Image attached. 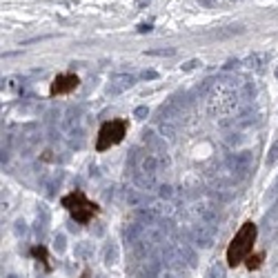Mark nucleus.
I'll return each instance as SVG.
<instances>
[{"instance_id": "7", "label": "nucleus", "mask_w": 278, "mask_h": 278, "mask_svg": "<svg viewBox=\"0 0 278 278\" xmlns=\"http://www.w3.org/2000/svg\"><path fill=\"white\" fill-rule=\"evenodd\" d=\"M134 83H136V76H131V74H116V76H111L107 91H109L111 96L122 94V91L129 89V87H131Z\"/></svg>"}, {"instance_id": "8", "label": "nucleus", "mask_w": 278, "mask_h": 278, "mask_svg": "<svg viewBox=\"0 0 278 278\" xmlns=\"http://www.w3.org/2000/svg\"><path fill=\"white\" fill-rule=\"evenodd\" d=\"M214 225H200V227H196V231H194V243L198 247H211L214 245Z\"/></svg>"}, {"instance_id": "12", "label": "nucleus", "mask_w": 278, "mask_h": 278, "mask_svg": "<svg viewBox=\"0 0 278 278\" xmlns=\"http://www.w3.org/2000/svg\"><path fill=\"white\" fill-rule=\"evenodd\" d=\"M149 56H174L176 53V49L169 47V49H149Z\"/></svg>"}, {"instance_id": "5", "label": "nucleus", "mask_w": 278, "mask_h": 278, "mask_svg": "<svg viewBox=\"0 0 278 278\" xmlns=\"http://www.w3.org/2000/svg\"><path fill=\"white\" fill-rule=\"evenodd\" d=\"M78 76L76 74H60L56 76V80L52 83V96H58V94H69L78 87Z\"/></svg>"}, {"instance_id": "22", "label": "nucleus", "mask_w": 278, "mask_h": 278, "mask_svg": "<svg viewBox=\"0 0 278 278\" xmlns=\"http://www.w3.org/2000/svg\"><path fill=\"white\" fill-rule=\"evenodd\" d=\"M207 278H223V269L214 267V269H211V272H209V276H207Z\"/></svg>"}, {"instance_id": "3", "label": "nucleus", "mask_w": 278, "mask_h": 278, "mask_svg": "<svg viewBox=\"0 0 278 278\" xmlns=\"http://www.w3.org/2000/svg\"><path fill=\"white\" fill-rule=\"evenodd\" d=\"M236 100H238V96H236V91H234L231 85L218 83L214 87V91H211V96H209L207 111H209L211 116L229 114V111H234V107H236Z\"/></svg>"}, {"instance_id": "4", "label": "nucleus", "mask_w": 278, "mask_h": 278, "mask_svg": "<svg viewBox=\"0 0 278 278\" xmlns=\"http://www.w3.org/2000/svg\"><path fill=\"white\" fill-rule=\"evenodd\" d=\"M127 134V122L125 121H109L105 122V125L100 127L98 131V140H96V149L98 152H105V149H109L111 145H118V142L125 138Z\"/></svg>"}, {"instance_id": "15", "label": "nucleus", "mask_w": 278, "mask_h": 278, "mask_svg": "<svg viewBox=\"0 0 278 278\" xmlns=\"http://www.w3.org/2000/svg\"><path fill=\"white\" fill-rule=\"evenodd\" d=\"M200 65H203V63H200L198 58H191V60H187V63H185V65H183V71H191V69L200 67Z\"/></svg>"}, {"instance_id": "14", "label": "nucleus", "mask_w": 278, "mask_h": 278, "mask_svg": "<svg viewBox=\"0 0 278 278\" xmlns=\"http://www.w3.org/2000/svg\"><path fill=\"white\" fill-rule=\"evenodd\" d=\"M278 160V142H274V147L269 149V156H267V165H274Z\"/></svg>"}, {"instance_id": "11", "label": "nucleus", "mask_w": 278, "mask_h": 278, "mask_svg": "<svg viewBox=\"0 0 278 278\" xmlns=\"http://www.w3.org/2000/svg\"><path fill=\"white\" fill-rule=\"evenodd\" d=\"M262 258H265V254L249 256V258H247V267H249V269H258V267H261V262H262Z\"/></svg>"}, {"instance_id": "19", "label": "nucleus", "mask_w": 278, "mask_h": 278, "mask_svg": "<svg viewBox=\"0 0 278 278\" xmlns=\"http://www.w3.org/2000/svg\"><path fill=\"white\" fill-rule=\"evenodd\" d=\"M147 114H149L147 107H138V109L134 111V116H136V118H147Z\"/></svg>"}, {"instance_id": "20", "label": "nucleus", "mask_w": 278, "mask_h": 278, "mask_svg": "<svg viewBox=\"0 0 278 278\" xmlns=\"http://www.w3.org/2000/svg\"><path fill=\"white\" fill-rule=\"evenodd\" d=\"M114 258H116V247H109V249H107V265H111V262H116Z\"/></svg>"}, {"instance_id": "25", "label": "nucleus", "mask_w": 278, "mask_h": 278, "mask_svg": "<svg viewBox=\"0 0 278 278\" xmlns=\"http://www.w3.org/2000/svg\"><path fill=\"white\" fill-rule=\"evenodd\" d=\"M276 78H278V69H276Z\"/></svg>"}, {"instance_id": "23", "label": "nucleus", "mask_w": 278, "mask_h": 278, "mask_svg": "<svg viewBox=\"0 0 278 278\" xmlns=\"http://www.w3.org/2000/svg\"><path fill=\"white\" fill-rule=\"evenodd\" d=\"M16 231H18V234H20V231H22V234H25V231H27V227H25V223H18V227H16Z\"/></svg>"}, {"instance_id": "16", "label": "nucleus", "mask_w": 278, "mask_h": 278, "mask_svg": "<svg viewBox=\"0 0 278 278\" xmlns=\"http://www.w3.org/2000/svg\"><path fill=\"white\" fill-rule=\"evenodd\" d=\"M138 218H140L142 223H152L154 221V214H152V211H138Z\"/></svg>"}, {"instance_id": "1", "label": "nucleus", "mask_w": 278, "mask_h": 278, "mask_svg": "<svg viewBox=\"0 0 278 278\" xmlns=\"http://www.w3.org/2000/svg\"><path fill=\"white\" fill-rule=\"evenodd\" d=\"M256 236H258V227L254 225L252 221L245 223V225L236 231V236L231 238L229 247H227V265H229V267H238L243 261H247V258L252 256Z\"/></svg>"}, {"instance_id": "18", "label": "nucleus", "mask_w": 278, "mask_h": 278, "mask_svg": "<svg viewBox=\"0 0 278 278\" xmlns=\"http://www.w3.org/2000/svg\"><path fill=\"white\" fill-rule=\"evenodd\" d=\"M140 78L142 80H154V78H158V74L156 71H152V69H145V71L140 74Z\"/></svg>"}, {"instance_id": "10", "label": "nucleus", "mask_w": 278, "mask_h": 278, "mask_svg": "<svg viewBox=\"0 0 278 278\" xmlns=\"http://www.w3.org/2000/svg\"><path fill=\"white\" fill-rule=\"evenodd\" d=\"M265 60H267V53H252L247 63H249V67H252V69L261 71V69H262V63H265Z\"/></svg>"}, {"instance_id": "6", "label": "nucleus", "mask_w": 278, "mask_h": 278, "mask_svg": "<svg viewBox=\"0 0 278 278\" xmlns=\"http://www.w3.org/2000/svg\"><path fill=\"white\" fill-rule=\"evenodd\" d=\"M249 165H252L249 152H238V154H231V156L227 158V167H229L234 174H238V176H245Z\"/></svg>"}, {"instance_id": "2", "label": "nucleus", "mask_w": 278, "mask_h": 278, "mask_svg": "<svg viewBox=\"0 0 278 278\" xmlns=\"http://www.w3.org/2000/svg\"><path fill=\"white\" fill-rule=\"evenodd\" d=\"M63 207H67L69 214L74 216L78 223H83V225H87V223L98 214V205L87 200V196H85L83 191H71V194H67L63 198Z\"/></svg>"}, {"instance_id": "13", "label": "nucleus", "mask_w": 278, "mask_h": 278, "mask_svg": "<svg viewBox=\"0 0 278 278\" xmlns=\"http://www.w3.org/2000/svg\"><path fill=\"white\" fill-rule=\"evenodd\" d=\"M160 134L167 136V138H174L176 136V127H172L169 122H163V125H160Z\"/></svg>"}, {"instance_id": "17", "label": "nucleus", "mask_w": 278, "mask_h": 278, "mask_svg": "<svg viewBox=\"0 0 278 278\" xmlns=\"http://www.w3.org/2000/svg\"><path fill=\"white\" fill-rule=\"evenodd\" d=\"M158 194L163 196V198H172V196H174V191H172V187H169V185H163V187H160V191H158Z\"/></svg>"}, {"instance_id": "21", "label": "nucleus", "mask_w": 278, "mask_h": 278, "mask_svg": "<svg viewBox=\"0 0 278 278\" xmlns=\"http://www.w3.org/2000/svg\"><path fill=\"white\" fill-rule=\"evenodd\" d=\"M56 249L58 252H63L65 249V236H56Z\"/></svg>"}, {"instance_id": "9", "label": "nucleus", "mask_w": 278, "mask_h": 278, "mask_svg": "<svg viewBox=\"0 0 278 278\" xmlns=\"http://www.w3.org/2000/svg\"><path fill=\"white\" fill-rule=\"evenodd\" d=\"M198 216H200V221H203L205 225H214V223L218 221V211H216L214 205H200Z\"/></svg>"}, {"instance_id": "24", "label": "nucleus", "mask_w": 278, "mask_h": 278, "mask_svg": "<svg viewBox=\"0 0 278 278\" xmlns=\"http://www.w3.org/2000/svg\"><path fill=\"white\" fill-rule=\"evenodd\" d=\"M165 278H176V276H174V274H167V276H165Z\"/></svg>"}]
</instances>
